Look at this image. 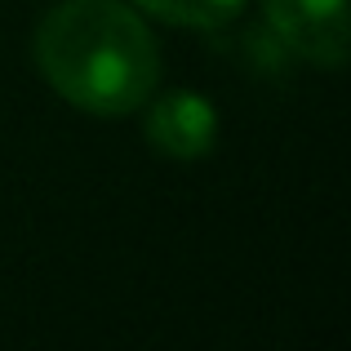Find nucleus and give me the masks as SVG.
<instances>
[{
  "instance_id": "7ed1b4c3",
  "label": "nucleus",
  "mask_w": 351,
  "mask_h": 351,
  "mask_svg": "<svg viewBox=\"0 0 351 351\" xmlns=\"http://www.w3.org/2000/svg\"><path fill=\"white\" fill-rule=\"evenodd\" d=\"M147 143L169 160H200L218 143V112L196 89H169L160 98H147Z\"/></svg>"
},
{
  "instance_id": "20e7f679",
  "label": "nucleus",
  "mask_w": 351,
  "mask_h": 351,
  "mask_svg": "<svg viewBox=\"0 0 351 351\" xmlns=\"http://www.w3.org/2000/svg\"><path fill=\"white\" fill-rule=\"evenodd\" d=\"M134 9L160 18L173 27H191V32H214L227 27L245 9V0H134Z\"/></svg>"
},
{
  "instance_id": "f03ea898",
  "label": "nucleus",
  "mask_w": 351,
  "mask_h": 351,
  "mask_svg": "<svg viewBox=\"0 0 351 351\" xmlns=\"http://www.w3.org/2000/svg\"><path fill=\"white\" fill-rule=\"evenodd\" d=\"M267 32L289 53L338 71L351 53V23L347 0H263Z\"/></svg>"
},
{
  "instance_id": "f257e3e1",
  "label": "nucleus",
  "mask_w": 351,
  "mask_h": 351,
  "mask_svg": "<svg viewBox=\"0 0 351 351\" xmlns=\"http://www.w3.org/2000/svg\"><path fill=\"white\" fill-rule=\"evenodd\" d=\"M36 67L89 116H134L160 85V45L125 0H62L36 27Z\"/></svg>"
}]
</instances>
